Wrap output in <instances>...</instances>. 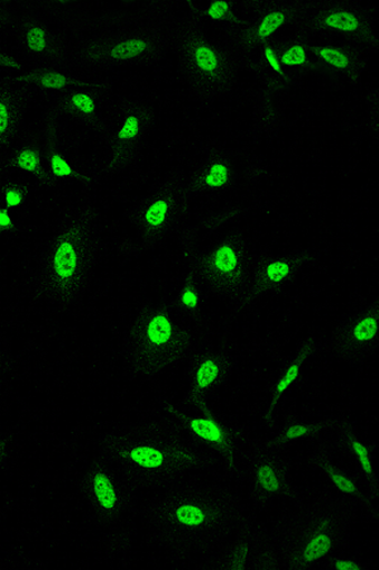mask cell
<instances>
[{"mask_svg": "<svg viewBox=\"0 0 379 570\" xmlns=\"http://www.w3.org/2000/svg\"><path fill=\"white\" fill-rule=\"evenodd\" d=\"M310 250L281 254H256L251 282L240 312L251 309L258 302L289 288L313 263Z\"/></svg>", "mask_w": 379, "mask_h": 570, "instance_id": "18", "label": "cell"}, {"mask_svg": "<svg viewBox=\"0 0 379 570\" xmlns=\"http://www.w3.org/2000/svg\"><path fill=\"white\" fill-rule=\"evenodd\" d=\"M14 370V361L11 353L0 346V393L4 390Z\"/></svg>", "mask_w": 379, "mask_h": 570, "instance_id": "34", "label": "cell"}, {"mask_svg": "<svg viewBox=\"0 0 379 570\" xmlns=\"http://www.w3.org/2000/svg\"><path fill=\"white\" fill-rule=\"evenodd\" d=\"M36 82L49 90H61L70 86V82L76 80H70L67 73L58 72V71H41L37 73L34 78Z\"/></svg>", "mask_w": 379, "mask_h": 570, "instance_id": "33", "label": "cell"}, {"mask_svg": "<svg viewBox=\"0 0 379 570\" xmlns=\"http://www.w3.org/2000/svg\"><path fill=\"white\" fill-rule=\"evenodd\" d=\"M272 43L281 66L295 79L313 71L310 41L308 39L293 35L279 36Z\"/></svg>", "mask_w": 379, "mask_h": 570, "instance_id": "30", "label": "cell"}, {"mask_svg": "<svg viewBox=\"0 0 379 570\" xmlns=\"http://www.w3.org/2000/svg\"><path fill=\"white\" fill-rule=\"evenodd\" d=\"M98 126L101 168L120 173L141 160L154 128V109L142 99H119L109 105Z\"/></svg>", "mask_w": 379, "mask_h": 570, "instance_id": "9", "label": "cell"}, {"mask_svg": "<svg viewBox=\"0 0 379 570\" xmlns=\"http://www.w3.org/2000/svg\"><path fill=\"white\" fill-rule=\"evenodd\" d=\"M316 446L307 455V465L318 472L327 481L330 489L356 505L358 512L369 523H378L379 511L377 499L369 493L355 473L338 462L336 450L329 438L317 441Z\"/></svg>", "mask_w": 379, "mask_h": 570, "instance_id": "19", "label": "cell"}, {"mask_svg": "<svg viewBox=\"0 0 379 570\" xmlns=\"http://www.w3.org/2000/svg\"><path fill=\"white\" fill-rule=\"evenodd\" d=\"M207 297L205 285L191 262L188 261L178 285H176L171 307L191 326H202L206 320Z\"/></svg>", "mask_w": 379, "mask_h": 570, "instance_id": "26", "label": "cell"}, {"mask_svg": "<svg viewBox=\"0 0 379 570\" xmlns=\"http://www.w3.org/2000/svg\"><path fill=\"white\" fill-rule=\"evenodd\" d=\"M321 344L318 340L307 337L296 347L295 353L280 367L276 375L270 402L265 411V420L271 424L276 413L279 412L281 402L302 379L305 366L312 356L321 353Z\"/></svg>", "mask_w": 379, "mask_h": 570, "instance_id": "25", "label": "cell"}, {"mask_svg": "<svg viewBox=\"0 0 379 570\" xmlns=\"http://www.w3.org/2000/svg\"><path fill=\"white\" fill-rule=\"evenodd\" d=\"M24 43L31 52H44L49 48L48 31L41 24L30 23L24 29Z\"/></svg>", "mask_w": 379, "mask_h": 570, "instance_id": "32", "label": "cell"}, {"mask_svg": "<svg viewBox=\"0 0 379 570\" xmlns=\"http://www.w3.org/2000/svg\"><path fill=\"white\" fill-rule=\"evenodd\" d=\"M298 2L265 0L248 2L245 13L223 37L233 45L245 61V69L252 55L289 30Z\"/></svg>", "mask_w": 379, "mask_h": 570, "instance_id": "17", "label": "cell"}, {"mask_svg": "<svg viewBox=\"0 0 379 570\" xmlns=\"http://www.w3.org/2000/svg\"><path fill=\"white\" fill-rule=\"evenodd\" d=\"M20 199H21L20 196H18L17 193H13V191L9 193L8 198H7L9 206L17 205L18 202H20Z\"/></svg>", "mask_w": 379, "mask_h": 570, "instance_id": "39", "label": "cell"}, {"mask_svg": "<svg viewBox=\"0 0 379 570\" xmlns=\"http://www.w3.org/2000/svg\"><path fill=\"white\" fill-rule=\"evenodd\" d=\"M246 70H251L267 94L283 95L296 79L281 66L273 43H267L248 60Z\"/></svg>", "mask_w": 379, "mask_h": 570, "instance_id": "28", "label": "cell"}, {"mask_svg": "<svg viewBox=\"0 0 379 570\" xmlns=\"http://www.w3.org/2000/svg\"><path fill=\"white\" fill-rule=\"evenodd\" d=\"M358 510L335 491H322L285 512L270 529L276 570H310L345 553Z\"/></svg>", "mask_w": 379, "mask_h": 570, "instance_id": "4", "label": "cell"}, {"mask_svg": "<svg viewBox=\"0 0 379 570\" xmlns=\"http://www.w3.org/2000/svg\"><path fill=\"white\" fill-rule=\"evenodd\" d=\"M17 164L27 171H36L41 167V155L32 149H24L18 154Z\"/></svg>", "mask_w": 379, "mask_h": 570, "instance_id": "35", "label": "cell"}, {"mask_svg": "<svg viewBox=\"0 0 379 570\" xmlns=\"http://www.w3.org/2000/svg\"><path fill=\"white\" fill-rule=\"evenodd\" d=\"M163 416L219 459L228 480L240 475L249 439L237 422L207 404H166Z\"/></svg>", "mask_w": 379, "mask_h": 570, "instance_id": "11", "label": "cell"}, {"mask_svg": "<svg viewBox=\"0 0 379 570\" xmlns=\"http://www.w3.org/2000/svg\"><path fill=\"white\" fill-rule=\"evenodd\" d=\"M191 195L187 173L173 169L157 179L131 210V220L146 250L180 236L188 225Z\"/></svg>", "mask_w": 379, "mask_h": 570, "instance_id": "10", "label": "cell"}, {"mask_svg": "<svg viewBox=\"0 0 379 570\" xmlns=\"http://www.w3.org/2000/svg\"><path fill=\"white\" fill-rule=\"evenodd\" d=\"M148 538L166 553L205 558L245 520V501L233 487L183 478L137 508Z\"/></svg>", "mask_w": 379, "mask_h": 570, "instance_id": "1", "label": "cell"}, {"mask_svg": "<svg viewBox=\"0 0 379 570\" xmlns=\"http://www.w3.org/2000/svg\"><path fill=\"white\" fill-rule=\"evenodd\" d=\"M319 568L323 570H368L372 568V564L363 557L350 556L345 551V553L331 557Z\"/></svg>", "mask_w": 379, "mask_h": 570, "instance_id": "31", "label": "cell"}, {"mask_svg": "<svg viewBox=\"0 0 379 570\" xmlns=\"http://www.w3.org/2000/svg\"><path fill=\"white\" fill-rule=\"evenodd\" d=\"M112 104V87L104 79L76 81L71 94L61 104L64 114L80 125H98Z\"/></svg>", "mask_w": 379, "mask_h": 570, "instance_id": "24", "label": "cell"}, {"mask_svg": "<svg viewBox=\"0 0 379 570\" xmlns=\"http://www.w3.org/2000/svg\"><path fill=\"white\" fill-rule=\"evenodd\" d=\"M137 491L163 490L193 472L215 473L219 459L169 419H143L100 438L97 454Z\"/></svg>", "mask_w": 379, "mask_h": 570, "instance_id": "2", "label": "cell"}, {"mask_svg": "<svg viewBox=\"0 0 379 570\" xmlns=\"http://www.w3.org/2000/svg\"><path fill=\"white\" fill-rule=\"evenodd\" d=\"M9 124H11V112H9L6 100L0 99V135L8 131Z\"/></svg>", "mask_w": 379, "mask_h": 570, "instance_id": "38", "label": "cell"}, {"mask_svg": "<svg viewBox=\"0 0 379 570\" xmlns=\"http://www.w3.org/2000/svg\"><path fill=\"white\" fill-rule=\"evenodd\" d=\"M77 491L98 525H112L137 509V490L118 469L96 455L89 471L79 478Z\"/></svg>", "mask_w": 379, "mask_h": 570, "instance_id": "14", "label": "cell"}, {"mask_svg": "<svg viewBox=\"0 0 379 570\" xmlns=\"http://www.w3.org/2000/svg\"><path fill=\"white\" fill-rule=\"evenodd\" d=\"M292 469L290 450L273 445L267 438L248 441L239 476H243L257 510L265 512L293 498Z\"/></svg>", "mask_w": 379, "mask_h": 570, "instance_id": "13", "label": "cell"}, {"mask_svg": "<svg viewBox=\"0 0 379 570\" xmlns=\"http://www.w3.org/2000/svg\"><path fill=\"white\" fill-rule=\"evenodd\" d=\"M191 197L226 191L235 186L233 155L226 147H212L188 174Z\"/></svg>", "mask_w": 379, "mask_h": 570, "instance_id": "23", "label": "cell"}, {"mask_svg": "<svg viewBox=\"0 0 379 570\" xmlns=\"http://www.w3.org/2000/svg\"><path fill=\"white\" fill-rule=\"evenodd\" d=\"M379 348L378 301L349 312L341 318L327 342L321 344V353L331 361L350 366L371 361Z\"/></svg>", "mask_w": 379, "mask_h": 570, "instance_id": "16", "label": "cell"}, {"mask_svg": "<svg viewBox=\"0 0 379 570\" xmlns=\"http://www.w3.org/2000/svg\"><path fill=\"white\" fill-rule=\"evenodd\" d=\"M201 559L198 569L276 570L270 529L251 518H245L232 537Z\"/></svg>", "mask_w": 379, "mask_h": 570, "instance_id": "15", "label": "cell"}, {"mask_svg": "<svg viewBox=\"0 0 379 570\" xmlns=\"http://www.w3.org/2000/svg\"><path fill=\"white\" fill-rule=\"evenodd\" d=\"M329 441L336 452L355 463L358 480L378 499L379 478L375 465V450L346 417H331Z\"/></svg>", "mask_w": 379, "mask_h": 570, "instance_id": "22", "label": "cell"}, {"mask_svg": "<svg viewBox=\"0 0 379 570\" xmlns=\"http://www.w3.org/2000/svg\"><path fill=\"white\" fill-rule=\"evenodd\" d=\"M90 202L72 205L42 254L31 279L32 296L54 307H71L86 298L103 245V226Z\"/></svg>", "mask_w": 379, "mask_h": 570, "instance_id": "3", "label": "cell"}, {"mask_svg": "<svg viewBox=\"0 0 379 570\" xmlns=\"http://www.w3.org/2000/svg\"><path fill=\"white\" fill-rule=\"evenodd\" d=\"M367 122L368 125L372 126V131L377 135L378 134V97L375 100V97L371 100V104H369V107L367 108Z\"/></svg>", "mask_w": 379, "mask_h": 570, "instance_id": "37", "label": "cell"}, {"mask_svg": "<svg viewBox=\"0 0 379 570\" xmlns=\"http://www.w3.org/2000/svg\"><path fill=\"white\" fill-rule=\"evenodd\" d=\"M170 52L178 61L182 86L200 104L215 105L232 95L246 70L232 43L183 14L176 17Z\"/></svg>", "mask_w": 379, "mask_h": 570, "instance_id": "7", "label": "cell"}, {"mask_svg": "<svg viewBox=\"0 0 379 570\" xmlns=\"http://www.w3.org/2000/svg\"><path fill=\"white\" fill-rule=\"evenodd\" d=\"M248 2L237 0H215V2L190 4L189 20L209 33L225 37L246 11Z\"/></svg>", "mask_w": 379, "mask_h": 570, "instance_id": "27", "label": "cell"}, {"mask_svg": "<svg viewBox=\"0 0 379 570\" xmlns=\"http://www.w3.org/2000/svg\"><path fill=\"white\" fill-rule=\"evenodd\" d=\"M378 9L359 0H318L296 4L291 35L308 40L343 41L376 46Z\"/></svg>", "mask_w": 379, "mask_h": 570, "instance_id": "8", "label": "cell"}, {"mask_svg": "<svg viewBox=\"0 0 379 570\" xmlns=\"http://www.w3.org/2000/svg\"><path fill=\"white\" fill-rule=\"evenodd\" d=\"M0 225H2V226L9 225V217L4 213H0Z\"/></svg>", "mask_w": 379, "mask_h": 570, "instance_id": "40", "label": "cell"}, {"mask_svg": "<svg viewBox=\"0 0 379 570\" xmlns=\"http://www.w3.org/2000/svg\"><path fill=\"white\" fill-rule=\"evenodd\" d=\"M256 253L246 236L232 234L205 255L190 257L208 296L226 301L239 314L253 269Z\"/></svg>", "mask_w": 379, "mask_h": 570, "instance_id": "12", "label": "cell"}, {"mask_svg": "<svg viewBox=\"0 0 379 570\" xmlns=\"http://www.w3.org/2000/svg\"><path fill=\"white\" fill-rule=\"evenodd\" d=\"M330 430L331 419L291 417L286 420L279 428H276L267 439L276 446L291 450L293 445L301 443V441L317 443V441L328 439Z\"/></svg>", "mask_w": 379, "mask_h": 570, "instance_id": "29", "label": "cell"}, {"mask_svg": "<svg viewBox=\"0 0 379 570\" xmlns=\"http://www.w3.org/2000/svg\"><path fill=\"white\" fill-rule=\"evenodd\" d=\"M187 397L189 404H207L232 379L236 367V355L220 347H197L188 358Z\"/></svg>", "mask_w": 379, "mask_h": 570, "instance_id": "20", "label": "cell"}, {"mask_svg": "<svg viewBox=\"0 0 379 570\" xmlns=\"http://www.w3.org/2000/svg\"><path fill=\"white\" fill-rule=\"evenodd\" d=\"M16 453V443L11 434L0 432V465L7 464Z\"/></svg>", "mask_w": 379, "mask_h": 570, "instance_id": "36", "label": "cell"}, {"mask_svg": "<svg viewBox=\"0 0 379 570\" xmlns=\"http://www.w3.org/2000/svg\"><path fill=\"white\" fill-rule=\"evenodd\" d=\"M313 71L359 85L368 68L369 59L378 51L376 46L362 43L309 40Z\"/></svg>", "mask_w": 379, "mask_h": 570, "instance_id": "21", "label": "cell"}, {"mask_svg": "<svg viewBox=\"0 0 379 570\" xmlns=\"http://www.w3.org/2000/svg\"><path fill=\"white\" fill-rule=\"evenodd\" d=\"M174 20L163 6L143 14L108 18L82 48V63L92 72L154 67L171 50Z\"/></svg>", "mask_w": 379, "mask_h": 570, "instance_id": "6", "label": "cell"}, {"mask_svg": "<svg viewBox=\"0 0 379 570\" xmlns=\"http://www.w3.org/2000/svg\"><path fill=\"white\" fill-rule=\"evenodd\" d=\"M198 347L197 331L171 306L141 301L124 334L123 362L134 379L156 380L188 362Z\"/></svg>", "mask_w": 379, "mask_h": 570, "instance_id": "5", "label": "cell"}]
</instances>
